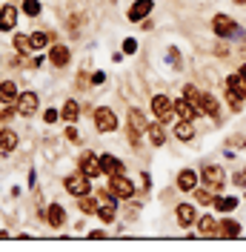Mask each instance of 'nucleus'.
Instances as JSON below:
<instances>
[{
	"mask_svg": "<svg viewBox=\"0 0 246 252\" xmlns=\"http://www.w3.org/2000/svg\"><path fill=\"white\" fill-rule=\"evenodd\" d=\"M184 94L198 106L200 112H206L209 118H215V121H220V103L215 100V94H209V92H200L198 86H192V83H186L184 86Z\"/></svg>",
	"mask_w": 246,
	"mask_h": 252,
	"instance_id": "obj_1",
	"label": "nucleus"
},
{
	"mask_svg": "<svg viewBox=\"0 0 246 252\" xmlns=\"http://www.w3.org/2000/svg\"><path fill=\"white\" fill-rule=\"evenodd\" d=\"M200 184L209 187L212 192H220L223 184H226V172H223V166H217V163H206V166L200 169Z\"/></svg>",
	"mask_w": 246,
	"mask_h": 252,
	"instance_id": "obj_2",
	"label": "nucleus"
},
{
	"mask_svg": "<svg viewBox=\"0 0 246 252\" xmlns=\"http://www.w3.org/2000/svg\"><path fill=\"white\" fill-rule=\"evenodd\" d=\"M63 187H66V192H72L75 198H83V195H89V192H92V178H89L86 172L69 175V178L63 181Z\"/></svg>",
	"mask_w": 246,
	"mask_h": 252,
	"instance_id": "obj_3",
	"label": "nucleus"
},
{
	"mask_svg": "<svg viewBox=\"0 0 246 252\" xmlns=\"http://www.w3.org/2000/svg\"><path fill=\"white\" fill-rule=\"evenodd\" d=\"M212 29H215L217 37H244L241 26H238L229 15H215L212 17Z\"/></svg>",
	"mask_w": 246,
	"mask_h": 252,
	"instance_id": "obj_4",
	"label": "nucleus"
},
{
	"mask_svg": "<svg viewBox=\"0 0 246 252\" xmlns=\"http://www.w3.org/2000/svg\"><path fill=\"white\" fill-rule=\"evenodd\" d=\"M152 112L160 124H172L175 121V103H172L166 94H154L152 97Z\"/></svg>",
	"mask_w": 246,
	"mask_h": 252,
	"instance_id": "obj_5",
	"label": "nucleus"
},
{
	"mask_svg": "<svg viewBox=\"0 0 246 252\" xmlns=\"http://www.w3.org/2000/svg\"><path fill=\"white\" fill-rule=\"evenodd\" d=\"M109 192L115 195V198H132L135 195V184L126 178V175H112V181H109Z\"/></svg>",
	"mask_w": 246,
	"mask_h": 252,
	"instance_id": "obj_6",
	"label": "nucleus"
},
{
	"mask_svg": "<svg viewBox=\"0 0 246 252\" xmlns=\"http://www.w3.org/2000/svg\"><path fill=\"white\" fill-rule=\"evenodd\" d=\"M94 126H97V132H115L118 129V118L112 115V109L100 106V109H94Z\"/></svg>",
	"mask_w": 246,
	"mask_h": 252,
	"instance_id": "obj_7",
	"label": "nucleus"
},
{
	"mask_svg": "<svg viewBox=\"0 0 246 252\" xmlns=\"http://www.w3.org/2000/svg\"><path fill=\"white\" fill-rule=\"evenodd\" d=\"M175 115H178L181 121H195V118H200V109L189 100V97H178V100H175Z\"/></svg>",
	"mask_w": 246,
	"mask_h": 252,
	"instance_id": "obj_8",
	"label": "nucleus"
},
{
	"mask_svg": "<svg viewBox=\"0 0 246 252\" xmlns=\"http://www.w3.org/2000/svg\"><path fill=\"white\" fill-rule=\"evenodd\" d=\"M77 163H80V172H86L89 178H97V175L103 172V169H100V160H97V158H94L92 152H83Z\"/></svg>",
	"mask_w": 246,
	"mask_h": 252,
	"instance_id": "obj_9",
	"label": "nucleus"
},
{
	"mask_svg": "<svg viewBox=\"0 0 246 252\" xmlns=\"http://www.w3.org/2000/svg\"><path fill=\"white\" fill-rule=\"evenodd\" d=\"M17 112H20L23 118L34 115V112H37V94L34 92H23L20 94V97H17Z\"/></svg>",
	"mask_w": 246,
	"mask_h": 252,
	"instance_id": "obj_10",
	"label": "nucleus"
},
{
	"mask_svg": "<svg viewBox=\"0 0 246 252\" xmlns=\"http://www.w3.org/2000/svg\"><path fill=\"white\" fill-rule=\"evenodd\" d=\"M178 189L181 192H195L198 189V172L195 169H181L178 172Z\"/></svg>",
	"mask_w": 246,
	"mask_h": 252,
	"instance_id": "obj_11",
	"label": "nucleus"
},
{
	"mask_svg": "<svg viewBox=\"0 0 246 252\" xmlns=\"http://www.w3.org/2000/svg\"><path fill=\"white\" fill-rule=\"evenodd\" d=\"M100 160V169L112 178V175H123V160L121 158H115V155H100L97 158Z\"/></svg>",
	"mask_w": 246,
	"mask_h": 252,
	"instance_id": "obj_12",
	"label": "nucleus"
},
{
	"mask_svg": "<svg viewBox=\"0 0 246 252\" xmlns=\"http://www.w3.org/2000/svg\"><path fill=\"white\" fill-rule=\"evenodd\" d=\"M198 232L203 238H215V235H220V223H217L212 215H203V218L198 220Z\"/></svg>",
	"mask_w": 246,
	"mask_h": 252,
	"instance_id": "obj_13",
	"label": "nucleus"
},
{
	"mask_svg": "<svg viewBox=\"0 0 246 252\" xmlns=\"http://www.w3.org/2000/svg\"><path fill=\"white\" fill-rule=\"evenodd\" d=\"M175 212H178V223H181V226H192L195 218H198V212H195V206L192 204H178L175 206Z\"/></svg>",
	"mask_w": 246,
	"mask_h": 252,
	"instance_id": "obj_14",
	"label": "nucleus"
},
{
	"mask_svg": "<svg viewBox=\"0 0 246 252\" xmlns=\"http://www.w3.org/2000/svg\"><path fill=\"white\" fill-rule=\"evenodd\" d=\"M17 97H20V94H17V86H15V80H3V83H0V103H6V106H12V103H15Z\"/></svg>",
	"mask_w": 246,
	"mask_h": 252,
	"instance_id": "obj_15",
	"label": "nucleus"
},
{
	"mask_svg": "<svg viewBox=\"0 0 246 252\" xmlns=\"http://www.w3.org/2000/svg\"><path fill=\"white\" fill-rule=\"evenodd\" d=\"M17 23V9L15 6H3L0 9V29L3 32H12Z\"/></svg>",
	"mask_w": 246,
	"mask_h": 252,
	"instance_id": "obj_16",
	"label": "nucleus"
},
{
	"mask_svg": "<svg viewBox=\"0 0 246 252\" xmlns=\"http://www.w3.org/2000/svg\"><path fill=\"white\" fill-rule=\"evenodd\" d=\"M152 6H154L152 0H135V6L129 9V20H135V23H138V20H143V17L152 12Z\"/></svg>",
	"mask_w": 246,
	"mask_h": 252,
	"instance_id": "obj_17",
	"label": "nucleus"
},
{
	"mask_svg": "<svg viewBox=\"0 0 246 252\" xmlns=\"http://www.w3.org/2000/svg\"><path fill=\"white\" fill-rule=\"evenodd\" d=\"M69 58H72V55H69V49L61 46V43L49 49V61H52V66H58V69H61V66H66V63H69Z\"/></svg>",
	"mask_w": 246,
	"mask_h": 252,
	"instance_id": "obj_18",
	"label": "nucleus"
},
{
	"mask_svg": "<svg viewBox=\"0 0 246 252\" xmlns=\"http://www.w3.org/2000/svg\"><path fill=\"white\" fill-rule=\"evenodd\" d=\"M146 135H149V141H152V146H163V143H166V132H163V124H160V121H154V124H149V129H146Z\"/></svg>",
	"mask_w": 246,
	"mask_h": 252,
	"instance_id": "obj_19",
	"label": "nucleus"
},
{
	"mask_svg": "<svg viewBox=\"0 0 246 252\" xmlns=\"http://www.w3.org/2000/svg\"><path fill=\"white\" fill-rule=\"evenodd\" d=\"M226 89H232L238 97H244V100H246V80L241 78V72H235V75L226 78Z\"/></svg>",
	"mask_w": 246,
	"mask_h": 252,
	"instance_id": "obj_20",
	"label": "nucleus"
},
{
	"mask_svg": "<svg viewBox=\"0 0 246 252\" xmlns=\"http://www.w3.org/2000/svg\"><path fill=\"white\" fill-rule=\"evenodd\" d=\"M129 126L138 129V132H146L149 129V121H146V115L140 109H129Z\"/></svg>",
	"mask_w": 246,
	"mask_h": 252,
	"instance_id": "obj_21",
	"label": "nucleus"
},
{
	"mask_svg": "<svg viewBox=\"0 0 246 252\" xmlns=\"http://www.w3.org/2000/svg\"><path fill=\"white\" fill-rule=\"evenodd\" d=\"M175 138H178V141H192V138H195V126H192V121H181V124L175 126Z\"/></svg>",
	"mask_w": 246,
	"mask_h": 252,
	"instance_id": "obj_22",
	"label": "nucleus"
},
{
	"mask_svg": "<svg viewBox=\"0 0 246 252\" xmlns=\"http://www.w3.org/2000/svg\"><path fill=\"white\" fill-rule=\"evenodd\" d=\"M15 146H17V135L12 129H3L0 132V149L3 152H15Z\"/></svg>",
	"mask_w": 246,
	"mask_h": 252,
	"instance_id": "obj_23",
	"label": "nucleus"
},
{
	"mask_svg": "<svg viewBox=\"0 0 246 252\" xmlns=\"http://www.w3.org/2000/svg\"><path fill=\"white\" fill-rule=\"evenodd\" d=\"M220 235H223V238H238V235H241V223H238V220L223 218V220H220Z\"/></svg>",
	"mask_w": 246,
	"mask_h": 252,
	"instance_id": "obj_24",
	"label": "nucleus"
},
{
	"mask_svg": "<svg viewBox=\"0 0 246 252\" xmlns=\"http://www.w3.org/2000/svg\"><path fill=\"white\" fill-rule=\"evenodd\" d=\"M63 121H69V124H75L77 118H80V106H77V100H66L63 103Z\"/></svg>",
	"mask_w": 246,
	"mask_h": 252,
	"instance_id": "obj_25",
	"label": "nucleus"
},
{
	"mask_svg": "<svg viewBox=\"0 0 246 252\" xmlns=\"http://www.w3.org/2000/svg\"><path fill=\"white\" fill-rule=\"evenodd\" d=\"M49 223H52V226H63V223H66V212H63L61 204L49 206Z\"/></svg>",
	"mask_w": 246,
	"mask_h": 252,
	"instance_id": "obj_26",
	"label": "nucleus"
},
{
	"mask_svg": "<svg viewBox=\"0 0 246 252\" xmlns=\"http://www.w3.org/2000/svg\"><path fill=\"white\" fill-rule=\"evenodd\" d=\"M15 49L20 52V55H29L31 49V37H26V34H15Z\"/></svg>",
	"mask_w": 246,
	"mask_h": 252,
	"instance_id": "obj_27",
	"label": "nucleus"
},
{
	"mask_svg": "<svg viewBox=\"0 0 246 252\" xmlns=\"http://www.w3.org/2000/svg\"><path fill=\"white\" fill-rule=\"evenodd\" d=\"M77 209H80L83 215H92V212H97V206H94V201L89 198V195H83V198H77Z\"/></svg>",
	"mask_w": 246,
	"mask_h": 252,
	"instance_id": "obj_28",
	"label": "nucleus"
},
{
	"mask_svg": "<svg viewBox=\"0 0 246 252\" xmlns=\"http://www.w3.org/2000/svg\"><path fill=\"white\" fill-rule=\"evenodd\" d=\"M235 206H238V198H220V195L215 198V209H220V212H232Z\"/></svg>",
	"mask_w": 246,
	"mask_h": 252,
	"instance_id": "obj_29",
	"label": "nucleus"
},
{
	"mask_svg": "<svg viewBox=\"0 0 246 252\" xmlns=\"http://www.w3.org/2000/svg\"><path fill=\"white\" fill-rule=\"evenodd\" d=\"M23 12H26V15H40V3H37V0H23Z\"/></svg>",
	"mask_w": 246,
	"mask_h": 252,
	"instance_id": "obj_30",
	"label": "nucleus"
},
{
	"mask_svg": "<svg viewBox=\"0 0 246 252\" xmlns=\"http://www.w3.org/2000/svg\"><path fill=\"white\" fill-rule=\"evenodd\" d=\"M46 43H49V37L43 34V32H34V34H31V46L34 49H43Z\"/></svg>",
	"mask_w": 246,
	"mask_h": 252,
	"instance_id": "obj_31",
	"label": "nucleus"
},
{
	"mask_svg": "<svg viewBox=\"0 0 246 252\" xmlns=\"http://www.w3.org/2000/svg\"><path fill=\"white\" fill-rule=\"evenodd\" d=\"M97 215H100V218L106 220V223H112V220H115V209H112V206H100V209H97Z\"/></svg>",
	"mask_w": 246,
	"mask_h": 252,
	"instance_id": "obj_32",
	"label": "nucleus"
},
{
	"mask_svg": "<svg viewBox=\"0 0 246 252\" xmlns=\"http://www.w3.org/2000/svg\"><path fill=\"white\" fill-rule=\"evenodd\" d=\"M123 52H126V55H135V52H138V40H135V37H126V40H123Z\"/></svg>",
	"mask_w": 246,
	"mask_h": 252,
	"instance_id": "obj_33",
	"label": "nucleus"
},
{
	"mask_svg": "<svg viewBox=\"0 0 246 252\" xmlns=\"http://www.w3.org/2000/svg\"><path fill=\"white\" fill-rule=\"evenodd\" d=\"M58 118H61V115H58V109H46V115H43V121H46V124H55Z\"/></svg>",
	"mask_w": 246,
	"mask_h": 252,
	"instance_id": "obj_34",
	"label": "nucleus"
},
{
	"mask_svg": "<svg viewBox=\"0 0 246 252\" xmlns=\"http://www.w3.org/2000/svg\"><path fill=\"white\" fill-rule=\"evenodd\" d=\"M66 138H69L72 143H77V141H80V135H77V129H75V126H69V129H66Z\"/></svg>",
	"mask_w": 246,
	"mask_h": 252,
	"instance_id": "obj_35",
	"label": "nucleus"
},
{
	"mask_svg": "<svg viewBox=\"0 0 246 252\" xmlns=\"http://www.w3.org/2000/svg\"><path fill=\"white\" fill-rule=\"evenodd\" d=\"M232 184H235V187H246V175H232Z\"/></svg>",
	"mask_w": 246,
	"mask_h": 252,
	"instance_id": "obj_36",
	"label": "nucleus"
},
{
	"mask_svg": "<svg viewBox=\"0 0 246 252\" xmlns=\"http://www.w3.org/2000/svg\"><path fill=\"white\" fill-rule=\"evenodd\" d=\"M215 55H220V58H226V55H229V46H226V43H217Z\"/></svg>",
	"mask_w": 246,
	"mask_h": 252,
	"instance_id": "obj_37",
	"label": "nucleus"
},
{
	"mask_svg": "<svg viewBox=\"0 0 246 252\" xmlns=\"http://www.w3.org/2000/svg\"><path fill=\"white\" fill-rule=\"evenodd\" d=\"M169 63H175V69H178L181 66V55L178 52H169Z\"/></svg>",
	"mask_w": 246,
	"mask_h": 252,
	"instance_id": "obj_38",
	"label": "nucleus"
},
{
	"mask_svg": "<svg viewBox=\"0 0 246 252\" xmlns=\"http://www.w3.org/2000/svg\"><path fill=\"white\" fill-rule=\"evenodd\" d=\"M92 83H94V86H100V83H103V72H94V75H92Z\"/></svg>",
	"mask_w": 246,
	"mask_h": 252,
	"instance_id": "obj_39",
	"label": "nucleus"
},
{
	"mask_svg": "<svg viewBox=\"0 0 246 252\" xmlns=\"http://www.w3.org/2000/svg\"><path fill=\"white\" fill-rule=\"evenodd\" d=\"M9 118H15V109H6L3 115H0V121H9Z\"/></svg>",
	"mask_w": 246,
	"mask_h": 252,
	"instance_id": "obj_40",
	"label": "nucleus"
},
{
	"mask_svg": "<svg viewBox=\"0 0 246 252\" xmlns=\"http://www.w3.org/2000/svg\"><path fill=\"white\" fill-rule=\"evenodd\" d=\"M238 72H241V78L246 80V63H244V66H241V69H238Z\"/></svg>",
	"mask_w": 246,
	"mask_h": 252,
	"instance_id": "obj_41",
	"label": "nucleus"
},
{
	"mask_svg": "<svg viewBox=\"0 0 246 252\" xmlns=\"http://www.w3.org/2000/svg\"><path fill=\"white\" fill-rule=\"evenodd\" d=\"M235 3H238V6H246V0H235Z\"/></svg>",
	"mask_w": 246,
	"mask_h": 252,
	"instance_id": "obj_42",
	"label": "nucleus"
}]
</instances>
